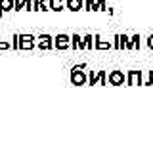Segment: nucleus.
Instances as JSON below:
<instances>
[{"label":"nucleus","instance_id":"f257e3e1","mask_svg":"<svg viewBox=\"0 0 153 147\" xmlns=\"http://www.w3.org/2000/svg\"><path fill=\"white\" fill-rule=\"evenodd\" d=\"M86 65H75L73 69H71V84H75V86H84L86 84V73H84Z\"/></svg>","mask_w":153,"mask_h":147},{"label":"nucleus","instance_id":"f03ea898","mask_svg":"<svg viewBox=\"0 0 153 147\" xmlns=\"http://www.w3.org/2000/svg\"><path fill=\"white\" fill-rule=\"evenodd\" d=\"M86 84H102V86H107V73L105 71H90L86 75Z\"/></svg>","mask_w":153,"mask_h":147},{"label":"nucleus","instance_id":"7ed1b4c3","mask_svg":"<svg viewBox=\"0 0 153 147\" xmlns=\"http://www.w3.org/2000/svg\"><path fill=\"white\" fill-rule=\"evenodd\" d=\"M124 84L126 86H140V84L143 82V73H142V69H130L126 75H124Z\"/></svg>","mask_w":153,"mask_h":147},{"label":"nucleus","instance_id":"20e7f679","mask_svg":"<svg viewBox=\"0 0 153 147\" xmlns=\"http://www.w3.org/2000/svg\"><path fill=\"white\" fill-rule=\"evenodd\" d=\"M54 50H71V36L65 33H59L57 36H54Z\"/></svg>","mask_w":153,"mask_h":147},{"label":"nucleus","instance_id":"39448f33","mask_svg":"<svg viewBox=\"0 0 153 147\" xmlns=\"http://www.w3.org/2000/svg\"><path fill=\"white\" fill-rule=\"evenodd\" d=\"M36 36L33 35H17V50H33Z\"/></svg>","mask_w":153,"mask_h":147},{"label":"nucleus","instance_id":"423d86ee","mask_svg":"<svg viewBox=\"0 0 153 147\" xmlns=\"http://www.w3.org/2000/svg\"><path fill=\"white\" fill-rule=\"evenodd\" d=\"M124 73L123 71H119V69H115V71H111V73L107 75V82L111 84V86H123L124 84Z\"/></svg>","mask_w":153,"mask_h":147},{"label":"nucleus","instance_id":"0eeeda50","mask_svg":"<svg viewBox=\"0 0 153 147\" xmlns=\"http://www.w3.org/2000/svg\"><path fill=\"white\" fill-rule=\"evenodd\" d=\"M38 50H54V36L50 35H40L38 36Z\"/></svg>","mask_w":153,"mask_h":147},{"label":"nucleus","instance_id":"6e6552de","mask_svg":"<svg viewBox=\"0 0 153 147\" xmlns=\"http://www.w3.org/2000/svg\"><path fill=\"white\" fill-rule=\"evenodd\" d=\"M71 50H86L84 48V40H82V36L79 35V33H73V35H71Z\"/></svg>","mask_w":153,"mask_h":147},{"label":"nucleus","instance_id":"1a4fd4ad","mask_svg":"<svg viewBox=\"0 0 153 147\" xmlns=\"http://www.w3.org/2000/svg\"><path fill=\"white\" fill-rule=\"evenodd\" d=\"M65 10L80 12V10H82V0H65Z\"/></svg>","mask_w":153,"mask_h":147},{"label":"nucleus","instance_id":"9d476101","mask_svg":"<svg viewBox=\"0 0 153 147\" xmlns=\"http://www.w3.org/2000/svg\"><path fill=\"white\" fill-rule=\"evenodd\" d=\"M94 48L96 50H111V44L105 42L100 35H94Z\"/></svg>","mask_w":153,"mask_h":147},{"label":"nucleus","instance_id":"9b49d317","mask_svg":"<svg viewBox=\"0 0 153 147\" xmlns=\"http://www.w3.org/2000/svg\"><path fill=\"white\" fill-rule=\"evenodd\" d=\"M48 10H52V12L65 10V0H48Z\"/></svg>","mask_w":153,"mask_h":147},{"label":"nucleus","instance_id":"f8f14e48","mask_svg":"<svg viewBox=\"0 0 153 147\" xmlns=\"http://www.w3.org/2000/svg\"><path fill=\"white\" fill-rule=\"evenodd\" d=\"M117 38H119V50H130V36L128 35H117Z\"/></svg>","mask_w":153,"mask_h":147},{"label":"nucleus","instance_id":"ddd939ff","mask_svg":"<svg viewBox=\"0 0 153 147\" xmlns=\"http://www.w3.org/2000/svg\"><path fill=\"white\" fill-rule=\"evenodd\" d=\"M12 10H13V0H0V17Z\"/></svg>","mask_w":153,"mask_h":147},{"label":"nucleus","instance_id":"4468645a","mask_svg":"<svg viewBox=\"0 0 153 147\" xmlns=\"http://www.w3.org/2000/svg\"><path fill=\"white\" fill-rule=\"evenodd\" d=\"M82 10H86V12H98V4H96V0H82Z\"/></svg>","mask_w":153,"mask_h":147},{"label":"nucleus","instance_id":"2eb2a0df","mask_svg":"<svg viewBox=\"0 0 153 147\" xmlns=\"http://www.w3.org/2000/svg\"><path fill=\"white\" fill-rule=\"evenodd\" d=\"M130 50H140V35H132L130 36Z\"/></svg>","mask_w":153,"mask_h":147},{"label":"nucleus","instance_id":"dca6fc26","mask_svg":"<svg viewBox=\"0 0 153 147\" xmlns=\"http://www.w3.org/2000/svg\"><path fill=\"white\" fill-rule=\"evenodd\" d=\"M82 40H84V48H86V50H92V46H94V36L90 35V33L82 36Z\"/></svg>","mask_w":153,"mask_h":147},{"label":"nucleus","instance_id":"f3484780","mask_svg":"<svg viewBox=\"0 0 153 147\" xmlns=\"http://www.w3.org/2000/svg\"><path fill=\"white\" fill-rule=\"evenodd\" d=\"M98 4V12H107V0H96Z\"/></svg>","mask_w":153,"mask_h":147},{"label":"nucleus","instance_id":"a211bd4d","mask_svg":"<svg viewBox=\"0 0 153 147\" xmlns=\"http://www.w3.org/2000/svg\"><path fill=\"white\" fill-rule=\"evenodd\" d=\"M142 84H143V86H153V69L147 73V80H143Z\"/></svg>","mask_w":153,"mask_h":147},{"label":"nucleus","instance_id":"6ab92c4d","mask_svg":"<svg viewBox=\"0 0 153 147\" xmlns=\"http://www.w3.org/2000/svg\"><path fill=\"white\" fill-rule=\"evenodd\" d=\"M38 12H48V0H38Z\"/></svg>","mask_w":153,"mask_h":147},{"label":"nucleus","instance_id":"aec40b11","mask_svg":"<svg viewBox=\"0 0 153 147\" xmlns=\"http://www.w3.org/2000/svg\"><path fill=\"white\" fill-rule=\"evenodd\" d=\"M13 10H16V12L23 10V0H13Z\"/></svg>","mask_w":153,"mask_h":147},{"label":"nucleus","instance_id":"412c9836","mask_svg":"<svg viewBox=\"0 0 153 147\" xmlns=\"http://www.w3.org/2000/svg\"><path fill=\"white\" fill-rule=\"evenodd\" d=\"M23 10H27V12L33 10V0H23Z\"/></svg>","mask_w":153,"mask_h":147},{"label":"nucleus","instance_id":"4be33fe9","mask_svg":"<svg viewBox=\"0 0 153 147\" xmlns=\"http://www.w3.org/2000/svg\"><path fill=\"white\" fill-rule=\"evenodd\" d=\"M147 48H149V50H153V35H149V36H147Z\"/></svg>","mask_w":153,"mask_h":147},{"label":"nucleus","instance_id":"5701e85b","mask_svg":"<svg viewBox=\"0 0 153 147\" xmlns=\"http://www.w3.org/2000/svg\"><path fill=\"white\" fill-rule=\"evenodd\" d=\"M8 48H10L8 42H2V40H0V50H8Z\"/></svg>","mask_w":153,"mask_h":147},{"label":"nucleus","instance_id":"b1692460","mask_svg":"<svg viewBox=\"0 0 153 147\" xmlns=\"http://www.w3.org/2000/svg\"><path fill=\"white\" fill-rule=\"evenodd\" d=\"M31 12H38V0H33V10Z\"/></svg>","mask_w":153,"mask_h":147}]
</instances>
